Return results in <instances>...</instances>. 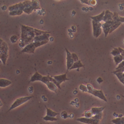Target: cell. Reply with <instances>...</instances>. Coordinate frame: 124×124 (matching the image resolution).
<instances>
[{"instance_id": "obj_34", "label": "cell", "mask_w": 124, "mask_h": 124, "mask_svg": "<svg viewBox=\"0 0 124 124\" xmlns=\"http://www.w3.org/2000/svg\"><path fill=\"white\" fill-rule=\"evenodd\" d=\"M102 112L99 114L95 115L94 116H93L91 118L97 120H101L102 118Z\"/></svg>"}, {"instance_id": "obj_39", "label": "cell", "mask_w": 124, "mask_h": 124, "mask_svg": "<svg viewBox=\"0 0 124 124\" xmlns=\"http://www.w3.org/2000/svg\"><path fill=\"white\" fill-rule=\"evenodd\" d=\"M72 55V59L74 60V62H76L78 61L79 60L78 56L77 55V54L75 53L71 54Z\"/></svg>"}, {"instance_id": "obj_45", "label": "cell", "mask_w": 124, "mask_h": 124, "mask_svg": "<svg viewBox=\"0 0 124 124\" xmlns=\"http://www.w3.org/2000/svg\"><path fill=\"white\" fill-rule=\"evenodd\" d=\"M119 22L121 23H124V17L119 16Z\"/></svg>"}, {"instance_id": "obj_27", "label": "cell", "mask_w": 124, "mask_h": 124, "mask_svg": "<svg viewBox=\"0 0 124 124\" xmlns=\"http://www.w3.org/2000/svg\"><path fill=\"white\" fill-rule=\"evenodd\" d=\"M34 10H35L34 8V6L31 5L30 7H29V8H25V9H24L23 10V11L25 13L27 14H30Z\"/></svg>"}, {"instance_id": "obj_8", "label": "cell", "mask_w": 124, "mask_h": 124, "mask_svg": "<svg viewBox=\"0 0 124 124\" xmlns=\"http://www.w3.org/2000/svg\"><path fill=\"white\" fill-rule=\"evenodd\" d=\"M36 48L34 43H32L25 46V47L22 51L21 52L34 54Z\"/></svg>"}, {"instance_id": "obj_15", "label": "cell", "mask_w": 124, "mask_h": 124, "mask_svg": "<svg viewBox=\"0 0 124 124\" xmlns=\"http://www.w3.org/2000/svg\"><path fill=\"white\" fill-rule=\"evenodd\" d=\"M104 14H105V11H103L100 15L93 16V17H91V18L93 19V21H95L96 22H100L101 21H103Z\"/></svg>"}, {"instance_id": "obj_46", "label": "cell", "mask_w": 124, "mask_h": 124, "mask_svg": "<svg viewBox=\"0 0 124 124\" xmlns=\"http://www.w3.org/2000/svg\"><path fill=\"white\" fill-rule=\"evenodd\" d=\"M81 2H83V3H86V4H88V5H90L89 2H88V0H81Z\"/></svg>"}, {"instance_id": "obj_21", "label": "cell", "mask_w": 124, "mask_h": 124, "mask_svg": "<svg viewBox=\"0 0 124 124\" xmlns=\"http://www.w3.org/2000/svg\"><path fill=\"white\" fill-rule=\"evenodd\" d=\"M46 108L47 111V116L53 117H55L56 115L59 114V113H56L47 107H46Z\"/></svg>"}, {"instance_id": "obj_18", "label": "cell", "mask_w": 124, "mask_h": 124, "mask_svg": "<svg viewBox=\"0 0 124 124\" xmlns=\"http://www.w3.org/2000/svg\"><path fill=\"white\" fill-rule=\"evenodd\" d=\"M46 85L49 89L52 91H54L55 93H56L57 90V86L53 83L50 82Z\"/></svg>"}, {"instance_id": "obj_33", "label": "cell", "mask_w": 124, "mask_h": 124, "mask_svg": "<svg viewBox=\"0 0 124 124\" xmlns=\"http://www.w3.org/2000/svg\"><path fill=\"white\" fill-rule=\"evenodd\" d=\"M111 54L115 56L121 55L119 49L117 48H114Z\"/></svg>"}, {"instance_id": "obj_9", "label": "cell", "mask_w": 124, "mask_h": 124, "mask_svg": "<svg viewBox=\"0 0 124 124\" xmlns=\"http://www.w3.org/2000/svg\"><path fill=\"white\" fill-rule=\"evenodd\" d=\"M50 34L46 33L39 36H35L34 38V42H39V41H49L50 38Z\"/></svg>"}, {"instance_id": "obj_20", "label": "cell", "mask_w": 124, "mask_h": 124, "mask_svg": "<svg viewBox=\"0 0 124 124\" xmlns=\"http://www.w3.org/2000/svg\"><path fill=\"white\" fill-rule=\"evenodd\" d=\"M114 59L116 65H117L118 64L120 63L123 61V56L121 55H119L114 56Z\"/></svg>"}, {"instance_id": "obj_10", "label": "cell", "mask_w": 124, "mask_h": 124, "mask_svg": "<svg viewBox=\"0 0 124 124\" xmlns=\"http://www.w3.org/2000/svg\"><path fill=\"white\" fill-rule=\"evenodd\" d=\"M93 28V35L94 37H95L96 34L97 32L100 29H101V27H102V24L100 22H96L94 21H92Z\"/></svg>"}, {"instance_id": "obj_35", "label": "cell", "mask_w": 124, "mask_h": 124, "mask_svg": "<svg viewBox=\"0 0 124 124\" xmlns=\"http://www.w3.org/2000/svg\"><path fill=\"white\" fill-rule=\"evenodd\" d=\"M41 81L43 82V83L47 85L48 83L50 82L48 75L47 76H43Z\"/></svg>"}, {"instance_id": "obj_12", "label": "cell", "mask_w": 124, "mask_h": 124, "mask_svg": "<svg viewBox=\"0 0 124 124\" xmlns=\"http://www.w3.org/2000/svg\"><path fill=\"white\" fill-rule=\"evenodd\" d=\"M113 15L114 14L110 12L108 10L106 11L105 12L104 16L103 18V21L104 22H106L108 21L113 20L112 17H113Z\"/></svg>"}, {"instance_id": "obj_42", "label": "cell", "mask_w": 124, "mask_h": 124, "mask_svg": "<svg viewBox=\"0 0 124 124\" xmlns=\"http://www.w3.org/2000/svg\"><path fill=\"white\" fill-rule=\"evenodd\" d=\"M124 67V61H123L122 62L119 64V66L116 68V70L121 69V68H123Z\"/></svg>"}, {"instance_id": "obj_22", "label": "cell", "mask_w": 124, "mask_h": 124, "mask_svg": "<svg viewBox=\"0 0 124 124\" xmlns=\"http://www.w3.org/2000/svg\"><path fill=\"white\" fill-rule=\"evenodd\" d=\"M122 23L120 22H116V23H115L111 26L110 27V30H109V34H110V33L112 32L113 31H114L115 30H116L117 28H118L120 25Z\"/></svg>"}, {"instance_id": "obj_44", "label": "cell", "mask_w": 124, "mask_h": 124, "mask_svg": "<svg viewBox=\"0 0 124 124\" xmlns=\"http://www.w3.org/2000/svg\"><path fill=\"white\" fill-rule=\"evenodd\" d=\"M97 82H98L99 83H101L102 82L103 80L101 79V78L99 77L97 79Z\"/></svg>"}, {"instance_id": "obj_31", "label": "cell", "mask_w": 124, "mask_h": 124, "mask_svg": "<svg viewBox=\"0 0 124 124\" xmlns=\"http://www.w3.org/2000/svg\"><path fill=\"white\" fill-rule=\"evenodd\" d=\"M112 20L115 23L119 22V16H118V14L116 12H114L113 17Z\"/></svg>"}, {"instance_id": "obj_25", "label": "cell", "mask_w": 124, "mask_h": 124, "mask_svg": "<svg viewBox=\"0 0 124 124\" xmlns=\"http://www.w3.org/2000/svg\"><path fill=\"white\" fill-rule=\"evenodd\" d=\"M115 74L116 75L120 81L124 85V73L123 72H118L115 73Z\"/></svg>"}, {"instance_id": "obj_30", "label": "cell", "mask_w": 124, "mask_h": 124, "mask_svg": "<svg viewBox=\"0 0 124 124\" xmlns=\"http://www.w3.org/2000/svg\"><path fill=\"white\" fill-rule=\"evenodd\" d=\"M43 119L46 121H57L58 119L55 117L50 116L46 115L43 118Z\"/></svg>"}, {"instance_id": "obj_36", "label": "cell", "mask_w": 124, "mask_h": 124, "mask_svg": "<svg viewBox=\"0 0 124 124\" xmlns=\"http://www.w3.org/2000/svg\"><path fill=\"white\" fill-rule=\"evenodd\" d=\"M93 115L91 111H85V116L87 118H91L93 116Z\"/></svg>"}, {"instance_id": "obj_37", "label": "cell", "mask_w": 124, "mask_h": 124, "mask_svg": "<svg viewBox=\"0 0 124 124\" xmlns=\"http://www.w3.org/2000/svg\"><path fill=\"white\" fill-rule=\"evenodd\" d=\"M79 89L81 90L82 91L84 92H88V90L87 87V86H85L84 85H81L79 86Z\"/></svg>"}, {"instance_id": "obj_1", "label": "cell", "mask_w": 124, "mask_h": 124, "mask_svg": "<svg viewBox=\"0 0 124 124\" xmlns=\"http://www.w3.org/2000/svg\"><path fill=\"white\" fill-rule=\"evenodd\" d=\"M21 35L19 44V47H23L32 43L35 37L34 29L32 27L24 25H22Z\"/></svg>"}, {"instance_id": "obj_5", "label": "cell", "mask_w": 124, "mask_h": 124, "mask_svg": "<svg viewBox=\"0 0 124 124\" xmlns=\"http://www.w3.org/2000/svg\"><path fill=\"white\" fill-rule=\"evenodd\" d=\"M32 96H26V97H22L16 99V101L13 103L8 109V111L12 110L13 109L19 106L20 105L24 103L32 98Z\"/></svg>"}, {"instance_id": "obj_48", "label": "cell", "mask_w": 124, "mask_h": 124, "mask_svg": "<svg viewBox=\"0 0 124 124\" xmlns=\"http://www.w3.org/2000/svg\"></svg>"}, {"instance_id": "obj_38", "label": "cell", "mask_w": 124, "mask_h": 124, "mask_svg": "<svg viewBox=\"0 0 124 124\" xmlns=\"http://www.w3.org/2000/svg\"><path fill=\"white\" fill-rule=\"evenodd\" d=\"M18 40V38L16 35H13L10 38V40L12 43H16Z\"/></svg>"}, {"instance_id": "obj_29", "label": "cell", "mask_w": 124, "mask_h": 124, "mask_svg": "<svg viewBox=\"0 0 124 124\" xmlns=\"http://www.w3.org/2000/svg\"><path fill=\"white\" fill-rule=\"evenodd\" d=\"M32 5L34 6L35 10L40 9L39 2L37 0H32Z\"/></svg>"}, {"instance_id": "obj_14", "label": "cell", "mask_w": 124, "mask_h": 124, "mask_svg": "<svg viewBox=\"0 0 124 124\" xmlns=\"http://www.w3.org/2000/svg\"><path fill=\"white\" fill-rule=\"evenodd\" d=\"M12 84V82L8 80L5 79H0V87H5Z\"/></svg>"}, {"instance_id": "obj_43", "label": "cell", "mask_w": 124, "mask_h": 124, "mask_svg": "<svg viewBox=\"0 0 124 124\" xmlns=\"http://www.w3.org/2000/svg\"><path fill=\"white\" fill-rule=\"evenodd\" d=\"M120 52V54L123 56H124V50L122 49L120 47H119L118 48Z\"/></svg>"}, {"instance_id": "obj_47", "label": "cell", "mask_w": 124, "mask_h": 124, "mask_svg": "<svg viewBox=\"0 0 124 124\" xmlns=\"http://www.w3.org/2000/svg\"><path fill=\"white\" fill-rule=\"evenodd\" d=\"M123 98H124V96H123Z\"/></svg>"}, {"instance_id": "obj_41", "label": "cell", "mask_w": 124, "mask_h": 124, "mask_svg": "<svg viewBox=\"0 0 124 124\" xmlns=\"http://www.w3.org/2000/svg\"><path fill=\"white\" fill-rule=\"evenodd\" d=\"M62 117L63 119H66L68 117V114H67V112L66 111H63L62 112L61 114Z\"/></svg>"}, {"instance_id": "obj_6", "label": "cell", "mask_w": 124, "mask_h": 124, "mask_svg": "<svg viewBox=\"0 0 124 124\" xmlns=\"http://www.w3.org/2000/svg\"><path fill=\"white\" fill-rule=\"evenodd\" d=\"M77 120L83 123L87 124H99L100 120H97L91 118H87V117H81L77 119Z\"/></svg>"}, {"instance_id": "obj_19", "label": "cell", "mask_w": 124, "mask_h": 124, "mask_svg": "<svg viewBox=\"0 0 124 124\" xmlns=\"http://www.w3.org/2000/svg\"><path fill=\"white\" fill-rule=\"evenodd\" d=\"M112 122L115 124H124V117L114 119L112 120Z\"/></svg>"}, {"instance_id": "obj_26", "label": "cell", "mask_w": 124, "mask_h": 124, "mask_svg": "<svg viewBox=\"0 0 124 124\" xmlns=\"http://www.w3.org/2000/svg\"><path fill=\"white\" fill-rule=\"evenodd\" d=\"M23 11L19 10L11 11L9 13V15L11 16H19V15H21L23 13Z\"/></svg>"}, {"instance_id": "obj_4", "label": "cell", "mask_w": 124, "mask_h": 124, "mask_svg": "<svg viewBox=\"0 0 124 124\" xmlns=\"http://www.w3.org/2000/svg\"><path fill=\"white\" fill-rule=\"evenodd\" d=\"M88 91V93L94 95L95 96L98 97L99 98L103 100L104 101L107 102V99L104 94L103 91L101 90H97L94 89L90 84H88L87 85Z\"/></svg>"}, {"instance_id": "obj_3", "label": "cell", "mask_w": 124, "mask_h": 124, "mask_svg": "<svg viewBox=\"0 0 124 124\" xmlns=\"http://www.w3.org/2000/svg\"><path fill=\"white\" fill-rule=\"evenodd\" d=\"M31 5L32 1L27 0L22 2H20L10 6L8 8V10L10 12L19 10L23 11L25 8L30 7Z\"/></svg>"}, {"instance_id": "obj_24", "label": "cell", "mask_w": 124, "mask_h": 124, "mask_svg": "<svg viewBox=\"0 0 124 124\" xmlns=\"http://www.w3.org/2000/svg\"><path fill=\"white\" fill-rule=\"evenodd\" d=\"M35 33V36H39L45 34H50V32L46 31H42V30H39L37 29H34Z\"/></svg>"}, {"instance_id": "obj_28", "label": "cell", "mask_w": 124, "mask_h": 124, "mask_svg": "<svg viewBox=\"0 0 124 124\" xmlns=\"http://www.w3.org/2000/svg\"><path fill=\"white\" fill-rule=\"evenodd\" d=\"M48 41H39V42H34L33 43L35 47L37 48L46 44L48 43Z\"/></svg>"}, {"instance_id": "obj_17", "label": "cell", "mask_w": 124, "mask_h": 124, "mask_svg": "<svg viewBox=\"0 0 124 124\" xmlns=\"http://www.w3.org/2000/svg\"><path fill=\"white\" fill-rule=\"evenodd\" d=\"M84 67V65L82 63L81 61L79 60L77 62H74L72 66L70 69L69 70H71L73 69H79V68H80V67Z\"/></svg>"}, {"instance_id": "obj_23", "label": "cell", "mask_w": 124, "mask_h": 124, "mask_svg": "<svg viewBox=\"0 0 124 124\" xmlns=\"http://www.w3.org/2000/svg\"><path fill=\"white\" fill-rule=\"evenodd\" d=\"M115 22L113 20L108 21L105 22L104 24H102V27L103 29L104 28H110L111 26Z\"/></svg>"}, {"instance_id": "obj_32", "label": "cell", "mask_w": 124, "mask_h": 124, "mask_svg": "<svg viewBox=\"0 0 124 124\" xmlns=\"http://www.w3.org/2000/svg\"><path fill=\"white\" fill-rule=\"evenodd\" d=\"M48 78H49V80H50V82H52L54 84L56 85L58 87V88L59 89H61V87L60 86V85H59V83L57 82V81L54 78H52L51 77H50L49 75H48Z\"/></svg>"}, {"instance_id": "obj_11", "label": "cell", "mask_w": 124, "mask_h": 124, "mask_svg": "<svg viewBox=\"0 0 124 124\" xmlns=\"http://www.w3.org/2000/svg\"><path fill=\"white\" fill-rule=\"evenodd\" d=\"M54 78L61 85L62 83L65 82L66 80H69V79H68L66 77V74H64L61 75L55 76L54 77Z\"/></svg>"}, {"instance_id": "obj_40", "label": "cell", "mask_w": 124, "mask_h": 124, "mask_svg": "<svg viewBox=\"0 0 124 124\" xmlns=\"http://www.w3.org/2000/svg\"><path fill=\"white\" fill-rule=\"evenodd\" d=\"M103 30L105 35V37H106L107 36V35L109 34V30H110V28H104L103 29Z\"/></svg>"}, {"instance_id": "obj_16", "label": "cell", "mask_w": 124, "mask_h": 124, "mask_svg": "<svg viewBox=\"0 0 124 124\" xmlns=\"http://www.w3.org/2000/svg\"><path fill=\"white\" fill-rule=\"evenodd\" d=\"M104 108V107H93L91 109V111L93 115H95L102 112Z\"/></svg>"}, {"instance_id": "obj_7", "label": "cell", "mask_w": 124, "mask_h": 124, "mask_svg": "<svg viewBox=\"0 0 124 124\" xmlns=\"http://www.w3.org/2000/svg\"><path fill=\"white\" fill-rule=\"evenodd\" d=\"M67 53V70H69L70 68L72 66L74 63V60L72 59V54L67 50L66 48H65Z\"/></svg>"}, {"instance_id": "obj_13", "label": "cell", "mask_w": 124, "mask_h": 124, "mask_svg": "<svg viewBox=\"0 0 124 124\" xmlns=\"http://www.w3.org/2000/svg\"><path fill=\"white\" fill-rule=\"evenodd\" d=\"M43 76H42L40 74H39L38 72L34 74V75L31 78L30 82H34L36 81H41Z\"/></svg>"}, {"instance_id": "obj_2", "label": "cell", "mask_w": 124, "mask_h": 124, "mask_svg": "<svg viewBox=\"0 0 124 124\" xmlns=\"http://www.w3.org/2000/svg\"><path fill=\"white\" fill-rule=\"evenodd\" d=\"M8 50L9 48L7 43L2 39H0V58L4 65L6 64L8 57Z\"/></svg>"}]
</instances>
